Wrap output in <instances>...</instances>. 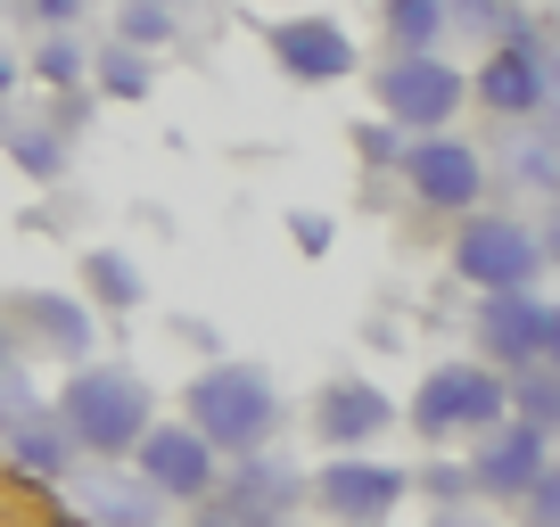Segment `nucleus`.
<instances>
[{
  "mask_svg": "<svg viewBox=\"0 0 560 527\" xmlns=\"http://www.w3.org/2000/svg\"><path fill=\"white\" fill-rule=\"evenodd\" d=\"M470 99L487 107V116L503 124H527L552 107V67H544V50H527V42H494L487 58H478L470 74Z\"/></svg>",
  "mask_w": 560,
  "mask_h": 527,
  "instance_id": "9b49d317",
  "label": "nucleus"
},
{
  "mask_svg": "<svg viewBox=\"0 0 560 527\" xmlns=\"http://www.w3.org/2000/svg\"><path fill=\"white\" fill-rule=\"evenodd\" d=\"M396 181L412 190V207H429V214H478V198H487V157H478V141H462V132H420V141L404 149Z\"/></svg>",
  "mask_w": 560,
  "mask_h": 527,
  "instance_id": "1a4fd4ad",
  "label": "nucleus"
},
{
  "mask_svg": "<svg viewBox=\"0 0 560 527\" xmlns=\"http://www.w3.org/2000/svg\"><path fill=\"white\" fill-rule=\"evenodd\" d=\"M9 363H18V338H9V330H0V371H9Z\"/></svg>",
  "mask_w": 560,
  "mask_h": 527,
  "instance_id": "c9c22d12",
  "label": "nucleus"
},
{
  "mask_svg": "<svg viewBox=\"0 0 560 527\" xmlns=\"http://www.w3.org/2000/svg\"><path fill=\"white\" fill-rule=\"evenodd\" d=\"M264 58L280 67V83H347V74H363V50H354V34L338 17H322V9H298V17H272L264 25Z\"/></svg>",
  "mask_w": 560,
  "mask_h": 527,
  "instance_id": "9d476101",
  "label": "nucleus"
},
{
  "mask_svg": "<svg viewBox=\"0 0 560 527\" xmlns=\"http://www.w3.org/2000/svg\"><path fill=\"white\" fill-rule=\"evenodd\" d=\"M552 247H560V214H552V231H544V256H552Z\"/></svg>",
  "mask_w": 560,
  "mask_h": 527,
  "instance_id": "e433bc0d",
  "label": "nucleus"
},
{
  "mask_svg": "<svg viewBox=\"0 0 560 527\" xmlns=\"http://www.w3.org/2000/svg\"><path fill=\"white\" fill-rule=\"evenodd\" d=\"M511 421V379L494 363H478V354H462V363H438L420 371L412 387V429L429 445H478L487 429Z\"/></svg>",
  "mask_w": 560,
  "mask_h": 527,
  "instance_id": "7ed1b4c3",
  "label": "nucleus"
},
{
  "mask_svg": "<svg viewBox=\"0 0 560 527\" xmlns=\"http://www.w3.org/2000/svg\"><path fill=\"white\" fill-rule=\"evenodd\" d=\"M520 527H560V461H544V478L527 487V503H520Z\"/></svg>",
  "mask_w": 560,
  "mask_h": 527,
  "instance_id": "c85d7f7f",
  "label": "nucleus"
},
{
  "mask_svg": "<svg viewBox=\"0 0 560 527\" xmlns=\"http://www.w3.org/2000/svg\"><path fill=\"white\" fill-rule=\"evenodd\" d=\"M158 9H174V17H182V9H190V0H158Z\"/></svg>",
  "mask_w": 560,
  "mask_h": 527,
  "instance_id": "4c0bfd02",
  "label": "nucleus"
},
{
  "mask_svg": "<svg viewBox=\"0 0 560 527\" xmlns=\"http://www.w3.org/2000/svg\"><path fill=\"white\" fill-rule=\"evenodd\" d=\"M100 91H58V107H50V124H58V132H67V141H83V132H91V116H100Z\"/></svg>",
  "mask_w": 560,
  "mask_h": 527,
  "instance_id": "c756f323",
  "label": "nucleus"
},
{
  "mask_svg": "<svg viewBox=\"0 0 560 527\" xmlns=\"http://www.w3.org/2000/svg\"><path fill=\"white\" fill-rule=\"evenodd\" d=\"M18 17L34 25V42H42V34H83L91 0H18Z\"/></svg>",
  "mask_w": 560,
  "mask_h": 527,
  "instance_id": "393cba45",
  "label": "nucleus"
},
{
  "mask_svg": "<svg viewBox=\"0 0 560 527\" xmlns=\"http://www.w3.org/2000/svg\"><path fill=\"white\" fill-rule=\"evenodd\" d=\"M182 421H190L223 461H247V454H272L280 421H289V396H280V379L264 363L214 354V363L182 387Z\"/></svg>",
  "mask_w": 560,
  "mask_h": 527,
  "instance_id": "f257e3e1",
  "label": "nucleus"
},
{
  "mask_svg": "<svg viewBox=\"0 0 560 527\" xmlns=\"http://www.w3.org/2000/svg\"><path fill=\"white\" fill-rule=\"evenodd\" d=\"M67 487H74V503H83V527H165V503L140 487L132 470L124 478L83 470V478H67Z\"/></svg>",
  "mask_w": 560,
  "mask_h": 527,
  "instance_id": "dca6fc26",
  "label": "nucleus"
},
{
  "mask_svg": "<svg viewBox=\"0 0 560 527\" xmlns=\"http://www.w3.org/2000/svg\"><path fill=\"white\" fill-rule=\"evenodd\" d=\"M511 421H527L536 437H560V371L552 363L511 371Z\"/></svg>",
  "mask_w": 560,
  "mask_h": 527,
  "instance_id": "5701e85b",
  "label": "nucleus"
},
{
  "mask_svg": "<svg viewBox=\"0 0 560 527\" xmlns=\"http://www.w3.org/2000/svg\"><path fill=\"white\" fill-rule=\"evenodd\" d=\"M0 157L18 165L25 181H67V165H74V141L58 132L50 116H9V124H0Z\"/></svg>",
  "mask_w": 560,
  "mask_h": 527,
  "instance_id": "a211bd4d",
  "label": "nucleus"
},
{
  "mask_svg": "<svg viewBox=\"0 0 560 527\" xmlns=\"http://www.w3.org/2000/svg\"><path fill=\"white\" fill-rule=\"evenodd\" d=\"M387 429H396V396H387L380 379H363V371H347V379H330L314 396V437L330 445V454H363Z\"/></svg>",
  "mask_w": 560,
  "mask_h": 527,
  "instance_id": "ddd939ff",
  "label": "nucleus"
},
{
  "mask_svg": "<svg viewBox=\"0 0 560 527\" xmlns=\"http://www.w3.org/2000/svg\"><path fill=\"white\" fill-rule=\"evenodd\" d=\"M520 181H544L560 198V149L552 141H520Z\"/></svg>",
  "mask_w": 560,
  "mask_h": 527,
  "instance_id": "2f4dec72",
  "label": "nucleus"
},
{
  "mask_svg": "<svg viewBox=\"0 0 560 527\" xmlns=\"http://www.w3.org/2000/svg\"><path fill=\"white\" fill-rule=\"evenodd\" d=\"M380 34H387V58H429L454 34V9L445 0H380Z\"/></svg>",
  "mask_w": 560,
  "mask_h": 527,
  "instance_id": "6ab92c4d",
  "label": "nucleus"
},
{
  "mask_svg": "<svg viewBox=\"0 0 560 527\" xmlns=\"http://www.w3.org/2000/svg\"><path fill=\"white\" fill-rule=\"evenodd\" d=\"M174 34H182V17L158 9V0H116V9H107V42H124V50H140V58L174 50Z\"/></svg>",
  "mask_w": 560,
  "mask_h": 527,
  "instance_id": "412c9836",
  "label": "nucleus"
},
{
  "mask_svg": "<svg viewBox=\"0 0 560 527\" xmlns=\"http://www.w3.org/2000/svg\"><path fill=\"white\" fill-rule=\"evenodd\" d=\"M322 519L338 527H387L404 503H412V470L404 461H371V454H330L314 478H305Z\"/></svg>",
  "mask_w": 560,
  "mask_h": 527,
  "instance_id": "0eeeda50",
  "label": "nucleus"
},
{
  "mask_svg": "<svg viewBox=\"0 0 560 527\" xmlns=\"http://www.w3.org/2000/svg\"><path fill=\"white\" fill-rule=\"evenodd\" d=\"M0 330L25 338V354H50V363H100V314H91L74 289H9L0 297Z\"/></svg>",
  "mask_w": 560,
  "mask_h": 527,
  "instance_id": "6e6552de",
  "label": "nucleus"
},
{
  "mask_svg": "<svg viewBox=\"0 0 560 527\" xmlns=\"http://www.w3.org/2000/svg\"><path fill=\"white\" fill-rule=\"evenodd\" d=\"M124 470H132L140 487L158 494L165 511H207L231 461H223V454H214V445H207V437H198V429L174 412V421H158L149 437L132 445V461H124Z\"/></svg>",
  "mask_w": 560,
  "mask_h": 527,
  "instance_id": "39448f33",
  "label": "nucleus"
},
{
  "mask_svg": "<svg viewBox=\"0 0 560 527\" xmlns=\"http://www.w3.org/2000/svg\"><path fill=\"white\" fill-rule=\"evenodd\" d=\"M404 149H412V132H396L387 116H363V124H354V157H363V165H380V174H396V165H404Z\"/></svg>",
  "mask_w": 560,
  "mask_h": 527,
  "instance_id": "b1692460",
  "label": "nucleus"
},
{
  "mask_svg": "<svg viewBox=\"0 0 560 527\" xmlns=\"http://www.w3.org/2000/svg\"><path fill=\"white\" fill-rule=\"evenodd\" d=\"M371 99H380V116L396 124V132H445V124L470 107V74L454 67L445 50L429 58H387V67H371Z\"/></svg>",
  "mask_w": 560,
  "mask_h": 527,
  "instance_id": "423d86ee",
  "label": "nucleus"
},
{
  "mask_svg": "<svg viewBox=\"0 0 560 527\" xmlns=\"http://www.w3.org/2000/svg\"><path fill=\"white\" fill-rule=\"evenodd\" d=\"M42 405H50V396H42V387L25 379V363H9V371H0V429H9V421H25V412H42Z\"/></svg>",
  "mask_w": 560,
  "mask_h": 527,
  "instance_id": "cd10ccee",
  "label": "nucleus"
},
{
  "mask_svg": "<svg viewBox=\"0 0 560 527\" xmlns=\"http://www.w3.org/2000/svg\"><path fill=\"white\" fill-rule=\"evenodd\" d=\"M91 91L116 99V107H140L149 91H158V67H149L140 50H124V42H100V58H91Z\"/></svg>",
  "mask_w": 560,
  "mask_h": 527,
  "instance_id": "4be33fe9",
  "label": "nucleus"
},
{
  "mask_svg": "<svg viewBox=\"0 0 560 527\" xmlns=\"http://www.w3.org/2000/svg\"><path fill=\"white\" fill-rule=\"evenodd\" d=\"M0 461H9L18 478H34V487H67L83 454H74V437L58 429V412L42 405V412H25V421L0 429Z\"/></svg>",
  "mask_w": 560,
  "mask_h": 527,
  "instance_id": "2eb2a0df",
  "label": "nucleus"
},
{
  "mask_svg": "<svg viewBox=\"0 0 560 527\" xmlns=\"http://www.w3.org/2000/svg\"><path fill=\"white\" fill-rule=\"evenodd\" d=\"M83 272H74V297L91 305V314H140L149 305V272H140L124 247H83Z\"/></svg>",
  "mask_w": 560,
  "mask_h": 527,
  "instance_id": "f3484780",
  "label": "nucleus"
},
{
  "mask_svg": "<svg viewBox=\"0 0 560 527\" xmlns=\"http://www.w3.org/2000/svg\"><path fill=\"white\" fill-rule=\"evenodd\" d=\"M18 74H25V67H18L9 50H0V99H18Z\"/></svg>",
  "mask_w": 560,
  "mask_h": 527,
  "instance_id": "f704fd0d",
  "label": "nucleus"
},
{
  "mask_svg": "<svg viewBox=\"0 0 560 527\" xmlns=\"http://www.w3.org/2000/svg\"><path fill=\"white\" fill-rule=\"evenodd\" d=\"M445 9H454V25H470V34H487V42H520L503 0H445Z\"/></svg>",
  "mask_w": 560,
  "mask_h": 527,
  "instance_id": "a878e982",
  "label": "nucleus"
},
{
  "mask_svg": "<svg viewBox=\"0 0 560 527\" xmlns=\"http://www.w3.org/2000/svg\"><path fill=\"white\" fill-rule=\"evenodd\" d=\"M412 494H429V503H470V470L462 461H429V470H412Z\"/></svg>",
  "mask_w": 560,
  "mask_h": 527,
  "instance_id": "bb28decb",
  "label": "nucleus"
},
{
  "mask_svg": "<svg viewBox=\"0 0 560 527\" xmlns=\"http://www.w3.org/2000/svg\"><path fill=\"white\" fill-rule=\"evenodd\" d=\"M544 321H552V305L536 297V289H520V297H478V363H494L511 379V371L544 363Z\"/></svg>",
  "mask_w": 560,
  "mask_h": 527,
  "instance_id": "4468645a",
  "label": "nucleus"
},
{
  "mask_svg": "<svg viewBox=\"0 0 560 527\" xmlns=\"http://www.w3.org/2000/svg\"><path fill=\"white\" fill-rule=\"evenodd\" d=\"M58 429L74 437V454L91 461H132V445L158 429V387L124 363H74L67 379L50 387Z\"/></svg>",
  "mask_w": 560,
  "mask_h": 527,
  "instance_id": "f03ea898",
  "label": "nucleus"
},
{
  "mask_svg": "<svg viewBox=\"0 0 560 527\" xmlns=\"http://www.w3.org/2000/svg\"><path fill=\"white\" fill-rule=\"evenodd\" d=\"M454 272L478 297H520V289L544 281V231L520 223V214H503V207H478V214H462V231H454Z\"/></svg>",
  "mask_w": 560,
  "mask_h": 527,
  "instance_id": "20e7f679",
  "label": "nucleus"
},
{
  "mask_svg": "<svg viewBox=\"0 0 560 527\" xmlns=\"http://www.w3.org/2000/svg\"><path fill=\"white\" fill-rule=\"evenodd\" d=\"M544 445L552 437H536L527 421H503V429H487V437L470 445V503H527V487L544 478Z\"/></svg>",
  "mask_w": 560,
  "mask_h": 527,
  "instance_id": "f8f14e48",
  "label": "nucleus"
},
{
  "mask_svg": "<svg viewBox=\"0 0 560 527\" xmlns=\"http://www.w3.org/2000/svg\"><path fill=\"white\" fill-rule=\"evenodd\" d=\"M544 363L560 371V305H552V321H544Z\"/></svg>",
  "mask_w": 560,
  "mask_h": 527,
  "instance_id": "72a5a7b5",
  "label": "nucleus"
},
{
  "mask_svg": "<svg viewBox=\"0 0 560 527\" xmlns=\"http://www.w3.org/2000/svg\"><path fill=\"white\" fill-rule=\"evenodd\" d=\"M91 58H100L91 34H42L34 50H25V74L58 99V91H91Z\"/></svg>",
  "mask_w": 560,
  "mask_h": 527,
  "instance_id": "aec40b11",
  "label": "nucleus"
},
{
  "mask_svg": "<svg viewBox=\"0 0 560 527\" xmlns=\"http://www.w3.org/2000/svg\"><path fill=\"white\" fill-rule=\"evenodd\" d=\"M429 527H494L478 503H445V511H429Z\"/></svg>",
  "mask_w": 560,
  "mask_h": 527,
  "instance_id": "473e14b6",
  "label": "nucleus"
},
{
  "mask_svg": "<svg viewBox=\"0 0 560 527\" xmlns=\"http://www.w3.org/2000/svg\"><path fill=\"white\" fill-rule=\"evenodd\" d=\"M289 239H298V256H330L338 223H330V214H314V207H298V214H289Z\"/></svg>",
  "mask_w": 560,
  "mask_h": 527,
  "instance_id": "7c9ffc66",
  "label": "nucleus"
}]
</instances>
